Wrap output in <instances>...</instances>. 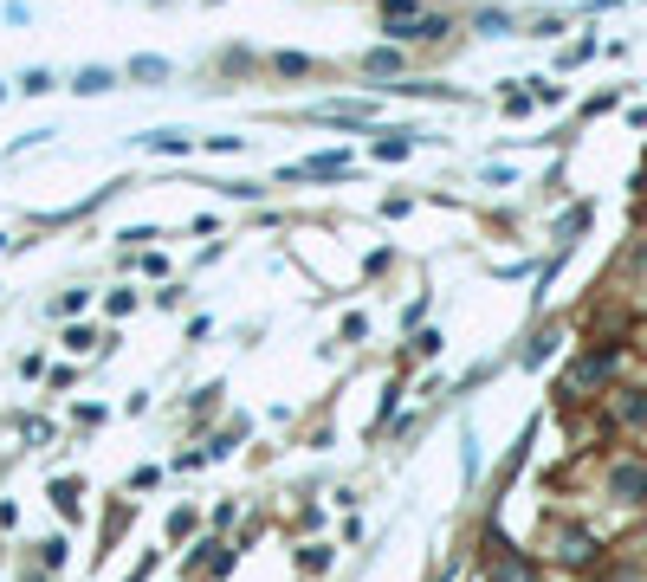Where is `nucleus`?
I'll return each instance as SVG.
<instances>
[{"mask_svg": "<svg viewBox=\"0 0 647 582\" xmlns=\"http://www.w3.org/2000/svg\"><path fill=\"white\" fill-rule=\"evenodd\" d=\"M279 72H285V78H305V72H311V59H298V52H285V59H279Z\"/></svg>", "mask_w": 647, "mask_h": 582, "instance_id": "nucleus-10", "label": "nucleus"}, {"mask_svg": "<svg viewBox=\"0 0 647 582\" xmlns=\"http://www.w3.org/2000/svg\"><path fill=\"white\" fill-rule=\"evenodd\" d=\"M615 414H622L628 427H647V388H628V395L615 401Z\"/></svg>", "mask_w": 647, "mask_h": 582, "instance_id": "nucleus-4", "label": "nucleus"}, {"mask_svg": "<svg viewBox=\"0 0 647 582\" xmlns=\"http://www.w3.org/2000/svg\"><path fill=\"white\" fill-rule=\"evenodd\" d=\"M615 369V350H596V356H583V363L570 369V388H589V382H602Z\"/></svg>", "mask_w": 647, "mask_h": 582, "instance_id": "nucleus-2", "label": "nucleus"}, {"mask_svg": "<svg viewBox=\"0 0 647 582\" xmlns=\"http://www.w3.org/2000/svg\"><path fill=\"white\" fill-rule=\"evenodd\" d=\"M298 563H305V570H330V550L318 544V550H298Z\"/></svg>", "mask_w": 647, "mask_h": 582, "instance_id": "nucleus-11", "label": "nucleus"}, {"mask_svg": "<svg viewBox=\"0 0 647 582\" xmlns=\"http://www.w3.org/2000/svg\"><path fill=\"white\" fill-rule=\"evenodd\" d=\"M557 557H563V563H583V557H589V537H583V531H563V537H557Z\"/></svg>", "mask_w": 647, "mask_h": 582, "instance_id": "nucleus-6", "label": "nucleus"}, {"mask_svg": "<svg viewBox=\"0 0 647 582\" xmlns=\"http://www.w3.org/2000/svg\"><path fill=\"white\" fill-rule=\"evenodd\" d=\"M110 85H117V72H98V65H91V72H78V91H85V97H98Z\"/></svg>", "mask_w": 647, "mask_h": 582, "instance_id": "nucleus-7", "label": "nucleus"}, {"mask_svg": "<svg viewBox=\"0 0 647 582\" xmlns=\"http://www.w3.org/2000/svg\"><path fill=\"white\" fill-rule=\"evenodd\" d=\"M492 582H531V570L518 557H499V563H492Z\"/></svg>", "mask_w": 647, "mask_h": 582, "instance_id": "nucleus-8", "label": "nucleus"}, {"mask_svg": "<svg viewBox=\"0 0 647 582\" xmlns=\"http://www.w3.org/2000/svg\"><path fill=\"white\" fill-rule=\"evenodd\" d=\"M324 123H369L376 117V104H318Z\"/></svg>", "mask_w": 647, "mask_h": 582, "instance_id": "nucleus-3", "label": "nucleus"}, {"mask_svg": "<svg viewBox=\"0 0 647 582\" xmlns=\"http://www.w3.org/2000/svg\"><path fill=\"white\" fill-rule=\"evenodd\" d=\"M130 78H169V65L162 59H130Z\"/></svg>", "mask_w": 647, "mask_h": 582, "instance_id": "nucleus-9", "label": "nucleus"}, {"mask_svg": "<svg viewBox=\"0 0 647 582\" xmlns=\"http://www.w3.org/2000/svg\"><path fill=\"white\" fill-rule=\"evenodd\" d=\"M408 149H415V136H408V130H395V136H382V143H376V156H382V162H402Z\"/></svg>", "mask_w": 647, "mask_h": 582, "instance_id": "nucleus-5", "label": "nucleus"}, {"mask_svg": "<svg viewBox=\"0 0 647 582\" xmlns=\"http://www.w3.org/2000/svg\"><path fill=\"white\" fill-rule=\"evenodd\" d=\"M609 498H622V505H647V466L641 460L609 466Z\"/></svg>", "mask_w": 647, "mask_h": 582, "instance_id": "nucleus-1", "label": "nucleus"}]
</instances>
